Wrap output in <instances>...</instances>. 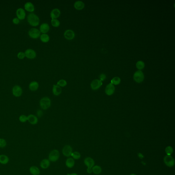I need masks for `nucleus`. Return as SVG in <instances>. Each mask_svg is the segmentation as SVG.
<instances>
[{
    "label": "nucleus",
    "instance_id": "f257e3e1",
    "mask_svg": "<svg viewBox=\"0 0 175 175\" xmlns=\"http://www.w3.org/2000/svg\"><path fill=\"white\" fill-rule=\"evenodd\" d=\"M27 19L29 24L32 26H36L39 24L40 20L38 16L35 14H29L27 16Z\"/></svg>",
    "mask_w": 175,
    "mask_h": 175
},
{
    "label": "nucleus",
    "instance_id": "f03ea898",
    "mask_svg": "<svg viewBox=\"0 0 175 175\" xmlns=\"http://www.w3.org/2000/svg\"><path fill=\"white\" fill-rule=\"evenodd\" d=\"M40 105L43 110H47L51 106V100L48 97H44L40 100Z\"/></svg>",
    "mask_w": 175,
    "mask_h": 175
},
{
    "label": "nucleus",
    "instance_id": "7ed1b4c3",
    "mask_svg": "<svg viewBox=\"0 0 175 175\" xmlns=\"http://www.w3.org/2000/svg\"><path fill=\"white\" fill-rule=\"evenodd\" d=\"M144 78V75L141 70H137L134 74L133 79L137 83H141L143 81Z\"/></svg>",
    "mask_w": 175,
    "mask_h": 175
},
{
    "label": "nucleus",
    "instance_id": "20e7f679",
    "mask_svg": "<svg viewBox=\"0 0 175 175\" xmlns=\"http://www.w3.org/2000/svg\"><path fill=\"white\" fill-rule=\"evenodd\" d=\"M59 153L58 150H55L51 151L49 154V159L52 162H56L59 159Z\"/></svg>",
    "mask_w": 175,
    "mask_h": 175
},
{
    "label": "nucleus",
    "instance_id": "39448f33",
    "mask_svg": "<svg viewBox=\"0 0 175 175\" xmlns=\"http://www.w3.org/2000/svg\"><path fill=\"white\" fill-rule=\"evenodd\" d=\"M164 161L166 165L169 167H173L175 165V160L171 155L166 156L164 158Z\"/></svg>",
    "mask_w": 175,
    "mask_h": 175
},
{
    "label": "nucleus",
    "instance_id": "423d86ee",
    "mask_svg": "<svg viewBox=\"0 0 175 175\" xmlns=\"http://www.w3.org/2000/svg\"><path fill=\"white\" fill-rule=\"evenodd\" d=\"M41 32L36 28H32L29 30L28 35L31 38L37 39L39 38L41 35Z\"/></svg>",
    "mask_w": 175,
    "mask_h": 175
},
{
    "label": "nucleus",
    "instance_id": "0eeeda50",
    "mask_svg": "<svg viewBox=\"0 0 175 175\" xmlns=\"http://www.w3.org/2000/svg\"><path fill=\"white\" fill-rule=\"evenodd\" d=\"M102 85V82L101 80L96 79L92 81L91 84L90 86L91 87L92 90H96L98 89Z\"/></svg>",
    "mask_w": 175,
    "mask_h": 175
},
{
    "label": "nucleus",
    "instance_id": "6e6552de",
    "mask_svg": "<svg viewBox=\"0 0 175 175\" xmlns=\"http://www.w3.org/2000/svg\"><path fill=\"white\" fill-rule=\"evenodd\" d=\"M13 94L16 97H20L22 94V89L21 87L18 85H15L12 89Z\"/></svg>",
    "mask_w": 175,
    "mask_h": 175
},
{
    "label": "nucleus",
    "instance_id": "1a4fd4ad",
    "mask_svg": "<svg viewBox=\"0 0 175 175\" xmlns=\"http://www.w3.org/2000/svg\"><path fill=\"white\" fill-rule=\"evenodd\" d=\"M25 57L29 59H33L36 56V54L35 51L33 49H27L25 52Z\"/></svg>",
    "mask_w": 175,
    "mask_h": 175
},
{
    "label": "nucleus",
    "instance_id": "9d476101",
    "mask_svg": "<svg viewBox=\"0 0 175 175\" xmlns=\"http://www.w3.org/2000/svg\"><path fill=\"white\" fill-rule=\"evenodd\" d=\"M64 36L67 40H72L75 37V33L73 30H66L64 33Z\"/></svg>",
    "mask_w": 175,
    "mask_h": 175
},
{
    "label": "nucleus",
    "instance_id": "9b49d317",
    "mask_svg": "<svg viewBox=\"0 0 175 175\" xmlns=\"http://www.w3.org/2000/svg\"><path fill=\"white\" fill-rule=\"evenodd\" d=\"M62 153L64 156L68 157L72 153V148L70 145H66L63 148Z\"/></svg>",
    "mask_w": 175,
    "mask_h": 175
},
{
    "label": "nucleus",
    "instance_id": "f8f14e48",
    "mask_svg": "<svg viewBox=\"0 0 175 175\" xmlns=\"http://www.w3.org/2000/svg\"><path fill=\"white\" fill-rule=\"evenodd\" d=\"M115 91V87L114 85L111 83H110L106 87L105 90L106 94L108 96H111L114 93Z\"/></svg>",
    "mask_w": 175,
    "mask_h": 175
},
{
    "label": "nucleus",
    "instance_id": "ddd939ff",
    "mask_svg": "<svg viewBox=\"0 0 175 175\" xmlns=\"http://www.w3.org/2000/svg\"><path fill=\"white\" fill-rule=\"evenodd\" d=\"M16 15L19 20H23L26 16L25 11L22 8H18L16 11Z\"/></svg>",
    "mask_w": 175,
    "mask_h": 175
},
{
    "label": "nucleus",
    "instance_id": "4468645a",
    "mask_svg": "<svg viewBox=\"0 0 175 175\" xmlns=\"http://www.w3.org/2000/svg\"><path fill=\"white\" fill-rule=\"evenodd\" d=\"M61 14L60 10L58 8H55L52 10L50 13V17L52 19H57L58 18Z\"/></svg>",
    "mask_w": 175,
    "mask_h": 175
},
{
    "label": "nucleus",
    "instance_id": "2eb2a0df",
    "mask_svg": "<svg viewBox=\"0 0 175 175\" xmlns=\"http://www.w3.org/2000/svg\"><path fill=\"white\" fill-rule=\"evenodd\" d=\"M27 120L31 124L33 125L37 124L38 122L37 117L33 114H30L27 116Z\"/></svg>",
    "mask_w": 175,
    "mask_h": 175
},
{
    "label": "nucleus",
    "instance_id": "dca6fc26",
    "mask_svg": "<svg viewBox=\"0 0 175 175\" xmlns=\"http://www.w3.org/2000/svg\"><path fill=\"white\" fill-rule=\"evenodd\" d=\"M84 163L88 168H92L94 166L95 163L93 159L91 157H87L84 160Z\"/></svg>",
    "mask_w": 175,
    "mask_h": 175
},
{
    "label": "nucleus",
    "instance_id": "f3484780",
    "mask_svg": "<svg viewBox=\"0 0 175 175\" xmlns=\"http://www.w3.org/2000/svg\"><path fill=\"white\" fill-rule=\"evenodd\" d=\"M62 89L61 87L57 85H53V92L54 95L56 96H59L62 93Z\"/></svg>",
    "mask_w": 175,
    "mask_h": 175
},
{
    "label": "nucleus",
    "instance_id": "a211bd4d",
    "mask_svg": "<svg viewBox=\"0 0 175 175\" xmlns=\"http://www.w3.org/2000/svg\"><path fill=\"white\" fill-rule=\"evenodd\" d=\"M50 30V26L48 24L44 23L40 26V31L41 32L46 34L49 32Z\"/></svg>",
    "mask_w": 175,
    "mask_h": 175
},
{
    "label": "nucleus",
    "instance_id": "6ab92c4d",
    "mask_svg": "<svg viewBox=\"0 0 175 175\" xmlns=\"http://www.w3.org/2000/svg\"><path fill=\"white\" fill-rule=\"evenodd\" d=\"M24 8L26 11L30 12H33L35 10L33 4L30 2L26 3L24 5Z\"/></svg>",
    "mask_w": 175,
    "mask_h": 175
},
{
    "label": "nucleus",
    "instance_id": "aec40b11",
    "mask_svg": "<svg viewBox=\"0 0 175 175\" xmlns=\"http://www.w3.org/2000/svg\"><path fill=\"white\" fill-rule=\"evenodd\" d=\"M85 5L84 2L81 1H77L74 4V7L76 9L79 10H82L85 7Z\"/></svg>",
    "mask_w": 175,
    "mask_h": 175
},
{
    "label": "nucleus",
    "instance_id": "412c9836",
    "mask_svg": "<svg viewBox=\"0 0 175 175\" xmlns=\"http://www.w3.org/2000/svg\"><path fill=\"white\" fill-rule=\"evenodd\" d=\"M39 86V84L38 82L36 81H32L29 85V89L32 91H36L38 90Z\"/></svg>",
    "mask_w": 175,
    "mask_h": 175
},
{
    "label": "nucleus",
    "instance_id": "4be33fe9",
    "mask_svg": "<svg viewBox=\"0 0 175 175\" xmlns=\"http://www.w3.org/2000/svg\"><path fill=\"white\" fill-rule=\"evenodd\" d=\"M50 165V161L48 159H44L42 160L40 164V166L42 168L44 169H47L49 167Z\"/></svg>",
    "mask_w": 175,
    "mask_h": 175
},
{
    "label": "nucleus",
    "instance_id": "5701e85b",
    "mask_svg": "<svg viewBox=\"0 0 175 175\" xmlns=\"http://www.w3.org/2000/svg\"><path fill=\"white\" fill-rule=\"evenodd\" d=\"M75 165V161L74 159L71 158H68L66 162V165L69 168H72Z\"/></svg>",
    "mask_w": 175,
    "mask_h": 175
},
{
    "label": "nucleus",
    "instance_id": "b1692460",
    "mask_svg": "<svg viewBox=\"0 0 175 175\" xmlns=\"http://www.w3.org/2000/svg\"><path fill=\"white\" fill-rule=\"evenodd\" d=\"M30 173L33 175H38L40 173V170L36 166H32L30 168Z\"/></svg>",
    "mask_w": 175,
    "mask_h": 175
},
{
    "label": "nucleus",
    "instance_id": "393cba45",
    "mask_svg": "<svg viewBox=\"0 0 175 175\" xmlns=\"http://www.w3.org/2000/svg\"><path fill=\"white\" fill-rule=\"evenodd\" d=\"M9 161V158L7 156L4 155H0V163L2 164H6L8 163Z\"/></svg>",
    "mask_w": 175,
    "mask_h": 175
},
{
    "label": "nucleus",
    "instance_id": "a878e982",
    "mask_svg": "<svg viewBox=\"0 0 175 175\" xmlns=\"http://www.w3.org/2000/svg\"><path fill=\"white\" fill-rule=\"evenodd\" d=\"M40 39L42 42L46 43L49 41L50 40V37L47 34H43L41 36Z\"/></svg>",
    "mask_w": 175,
    "mask_h": 175
},
{
    "label": "nucleus",
    "instance_id": "bb28decb",
    "mask_svg": "<svg viewBox=\"0 0 175 175\" xmlns=\"http://www.w3.org/2000/svg\"><path fill=\"white\" fill-rule=\"evenodd\" d=\"M92 170L93 173L96 175H99L102 172L101 168L98 166H93L92 167Z\"/></svg>",
    "mask_w": 175,
    "mask_h": 175
},
{
    "label": "nucleus",
    "instance_id": "cd10ccee",
    "mask_svg": "<svg viewBox=\"0 0 175 175\" xmlns=\"http://www.w3.org/2000/svg\"><path fill=\"white\" fill-rule=\"evenodd\" d=\"M136 65V68L139 70H141L144 68L145 65L144 62L143 61H140L137 62Z\"/></svg>",
    "mask_w": 175,
    "mask_h": 175
},
{
    "label": "nucleus",
    "instance_id": "c85d7f7f",
    "mask_svg": "<svg viewBox=\"0 0 175 175\" xmlns=\"http://www.w3.org/2000/svg\"><path fill=\"white\" fill-rule=\"evenodd\" d=\"M121 82V79L119 77H115L112 80L111 82L113 85H119Z\"/></svg>",
    "mask_w": 175,
    "mask_h": 175
},
{
    "label": "nucleus",
    "instance_id": "c756f323",
    "mask_svg": "<svg viewBox=\"0 0 175 175\" xmlns=\"http://www.w3.org/2000/svg\"><path fill=\"white\" fill-rule=\"evenodd\" d=\"M51 23L52 26L54 27H58L60 25V22L57 19H52Z\"/></svg>",
    "mask_w": 175,
    "mask_h": 175
},
{
    "label": "nucleus",
    "instance_id": "7c9ffc66",
    "mask_svg": "<svg viewBox=\"0 0 175 175\" xmlns=\"http://www.w3.org/2000/svg\"><path fill=\"white\" fill-rule=\"evenodd\" d=\"M67 85V82L64 79L60 80L57 82V85L59 87H65Z\"/></svg>",
    "mask_w": 175,
    "mask_h": 175
},
{
    "label": "nucleus",
    "instance_id": "2f4dec72",
    "mask_svg": "<svg viewBox=\"0 0 175 175\" xmlns=\"http://www.w3.org/2000/svg\"><path fill=\"white\" fill-rule=\"evenodd\" d=\"M173 152L174 150L171 146H168L166 148L165 152L168 155H171L173 153Z\"/></svg>",
    "mask_w": 175,
    "mask_h": 175
},
{
    "label": "nucleus",
    "instance_id": "473e14b6",
    "mask_svg": "<svg viewBox=\"0 0 175 175\" xmlns=\"http://www.w3.org/2000/svg\"><path fill=\"white\" fill-rule=\"evenodd\" d=\"M71 156L73 157L74 159H78L81 157V155L78 152H75L72 153Z\"/></svg>",
    "mask_w": 175,
    "mask_h": 175
},
{
    "label": "nucleus",
    "instance_id": "72a5a7b5",
    "mask_svg": "<svg viewBox=\"0 0 175 175\" xmlns=\"http://www.w3.org/2000/svg\"><path fill=\"white\" fill-rule=\"evenodd\" d=\"M19 120L21 122L24 123L26 122L27 120V117L25 115H21L19 117Z\"/></svg>",
    "mask_w": 175,
    "mask_h": 175
},
{
    "label": "nucleus",
    "instance_id": "f704fd0d",
    "mask_svg": "<svg viewBox=\"0 0 175 175\" xmlns=\"http://www.w3.org/2000/svg\"><path fill=\"white\" fill-rule=\"evenodd\" d=\"M6 145H7V143L4 139H0V147L3 148L6 146Z\"/></svg>",
    "mask_w": 175,
    "mask_h": 175
},
{
    "label": "nucleus",
    "instance_id": "c9c22d12",
    "mask_svg": "<svg viewBox=\"0 0 175 175\" xmlns=\"http://www.w3.org/2000/svg\"><path fill=\"white\" fill-rule=\"evenodd\" d=\"M17 56L19 59H22L25 57V54L23 52H20L18 53Z\"/></svg>",
    "mask_w": 175,
    "mask_h": 175
},
{
    "label": "nucleus",
    "instance_id": "e433bc0d",
    "mask_svg": "<svg viewBox=\"0 0 175 175\" xmlns=\"http://www.w3.org/2000/svg\"><path fill=\"white\" fill-rule=\"evenodd\" d=\"M12 22L15 24H18L20 22V20L18 18H14L13 19Z\"/></svg>",
    "mask_w": 175,
    "mask_h": 175
},
{
    "label": "nucleus",
    "instance_id": "4c0bfd02",
    "mask_svg": "<svg viewBox=\"0 0 175 175\" xmlns=\"http://www.w3.org/2000/svg\"><path fill=\"white\" fill-rule=\"evenodd\" d=\"M106 78V76L105 74H101L100 76V80L101 81H104Z\"/></svg>",
    "mask_w": 175,
    "mask_h": 175
},
{
    "label": "nucleus",
    "instance_id": "58836bf2",
    "mask_svg": "<svg viewBox=\"0 0 175 175\" xmlns=\"http://www.w3.org/2000/svg\"><path fill=\"white\" fill-rule=\"evenodd\" d=\"M37 114L38 117H41L43 115V112L41 110H38L37 111Z\"/></svg>",
    "mask_w": 175,
    "mask_h": 175
},
{
    "label": "nucleus",
    "instance_id": "ea45409f",
    "mask_svg": "<svg viewBox=\"0 0 175 175\" xmlns=\"http://www.w3.org/2000/svg\"><path fill=\"white\" fill-rule=\"evenodd\" d=\"M87 172L89 174H91L92 172V168H88L87 169Z\"/></svg>",
    "mask_w": 175,
    "mask_h": 175
},
{
    "label": "nucleus",
    "instance_id": "a19ab883",
    "mask_svg": "<svg viewBox=\"0 0 175 175\" xmlns=\"http://www.w3.org/2000/svg\"><path fill=\"white\" fill-rule=\"evenodd\" d=\"M67 175H78L77 174H75V173H73V174H68Z\"/></svg>",
    "mask_w": 175,
    "mask_h": 175
},
{
    "label": "nucleus",
    "instance_id": "79ce46f5",
    "mask_svg": "<svg viewBox=\"0 0 175 175\" xmlns=\"http://www.w3.org/2000/svg\"><path fill=\"white\" fill-rule=\"evenodd\" d=\"M135 175V174H131V175Z\"/></svg>",
    "mask_w": 175,
    "mask_h": 175
}]
</instances>
